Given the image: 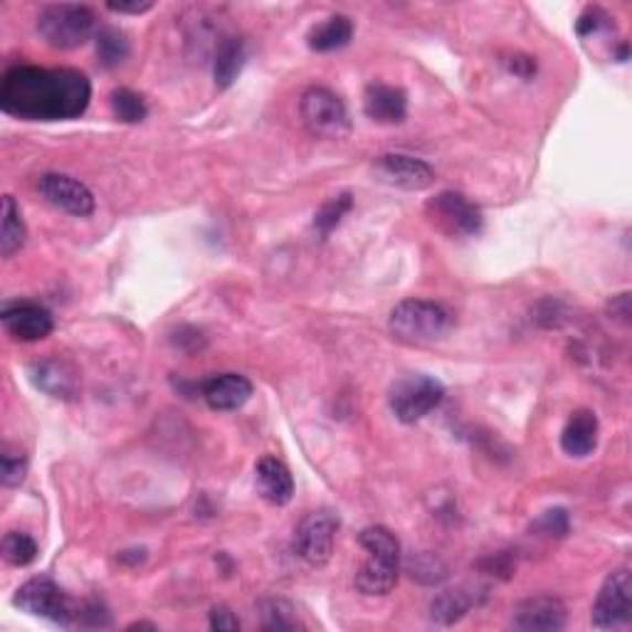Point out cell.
<instances>
[{
    "label": "cell",
    "instance_id": "277c9868",
    "mask_svg": "<svg viewBox=\"0 0 632 632\" xmlns=\"http://www.w3.org/2000/svg\"><path fill=\"white\" fill-rule=\"evenodd\" d=\"M38 33L50 47L77 50L97 33V15L77 3L47 6L38 15Z\"/></svg>",
    "mask_w": 632,
    "mask_h": 632
},
{
    "label": "cell",
    "instance_id": "3957f363",
    "mask_svg": "<svg viewBox=\"0 0 632 632\" xmlns=\"http://www.w3.org/2000/svg\"><path fill=\"white\" fill-rule=\"evenodd\" d=\"M390 334L403 344L430 346L438 344L452 329V317L442 304L428 299H406L390 312Z\"/></svg>",
    "mask_w": 632,
    "mask_h": 632
},
{
    "label": "cell",
    "instance_id": "44dd1931",
    "mask_svg": "<svg viewBox=\"0 0 632 632\" xmlns=\"http://www.w3.org/2000/svg\"><path fill=\"white\" fill-rule=\"evenodd\" d=\"M351 38H354V23L346 15H331L309 30L307 40L314 53H331V50L346 47Z\"/></svg>",
    "mask_w": 632,
    "mask_h": 632
},
{
    "label": "cell",
    "instance_id": "4316f807",
    "mask_svg": "<svg viewBox=\"0 0 632 632\" xmlns=\"http://www.w3.org/2000/svg\"><path fill=\"white\" fill-rule=\"evenodd\" d=\"M3 558L15 568L30 566L38 558L35 538L23 532H8L3 536Z\"/></svg>",
    "mask_w": 632,
    "mask_h": 632
},
{
    "label": "cell",
    "instance_id": "9a60e30c",
    "mask_svg": "<svg viewBox=\"0 0 632 632\" xmlns=\"http://www.w3.org/2000/svg\"><path fill=\"white\" fill-rule=\"evenodd\" d=\"M203 400L213 410H240L247 400L253 398V383L240 373H221V376L208 378L201 386Z\"/></svg>",
    "mask_w": 632,
    "mask_h": 632
},
{
    "label": "cell",
    "instance_id": "cb8c5ba5",
    "mask_svg": "<svg viewBox=\"0 0 632 632\" xmlns=\"http://www.w3.org/2000/svg\"><path fill=\"white\" fill-rule=\"evenodd\" d=\"M97 55L107 69L119 67L129 57V40L119 28L105 25L97 30Z\"/></svg>",
    "mask_w": 632,
    "mask_h": 632
},
{
    "label": "cell",
    "instance_id": "484cf974",
    "mask_svg": "<svg viewBox=\"0 0 632 632\" xmlns=\"http://www.w3.org/2000/svg\"><path fill=\"white\" fill-rule=\"evenodd\" d=\"M109 101H111L114 117L124 124H139L147 119V114H149V107H147V101H143V97L127 87L114 89Z\"/></svg>",
    "mask_w": 632,
    "mask_h": 632
},
{
    "label": "cell",
    "instance_id": "ac0fdd59",
    "mask_svg": "<svg viewBox=\"0 0 632 632\" xmlns=\"http://www.w3.org/2000/svg\"><path fill=\"white\" fill-rule=\"evenodd\" d=\"M255 482L263 500L275 506H285L294 496V480L287 464L277 458H263L255 468Z\"/></svg>",
    "mask_w": 632,
    "mask_h": 632
},
{
    "label": "cell",
    "instance_id": "f1b7e54d",
    "mask_svg": "<svg viewBox=\"0 0 632 632\" xmlns=\"http://www.w3.org/2000/svg\"><path fill=\"white\" fill-rule=\"evenodd\" d=\"M28 474V458L23 450H10L6 448L3 454H0V480H3L6 486H18L23 484Z\"/></svg>",
    "mask_w": 632,
    "mask_h": 632
},
{
    "label": "cell",
    "instance_id": "83f0119b",
    "mask_svg": "<svg viewBox=\"0 0 632 632\" xmlns=\"http://www.w3.org/2000/svg\"><path fill=\"white\" fill-rule=\"evenodd\" d=\"M260 610H263V625L267 630H294L299 625L292 606L285 603V600H265Z\"/></svg>",
    "mask_w": 632,
    "mask_h": 632
},
{
    "label": "cell",
    "instance_id": "7a4b0ae2",
    "mask_svg": "<svg viewBox=\"0 0 632 632\" xmlns=\"http://www.w3.org/2000/svg\"><path fill=\"white\" fill-rule=\"evenodd\" d=\"M358 544L368 551V561L358 568L356 588L364 596H388L398 583L400 544L386 526H368L358 534Z\"/></svg>",
    "mask_w": 632,
    "mask_h": 632
},
{
    "label": "cell",
    "instance_id": "d6a6232c",
    "mask_svg": "<svg viewBox=\"0 0 632 632\" xmlns=\"http://www.w3.org/2000/svg\"><path fill=\"white\" fill-rule=\"evenodd\" d=\"M109 10L114 13H131V15H141L147 13V10L153 8V3H107Z\"/></svg>",
    "mask_w": 632,
    "mask_h": 632
},
{
    "label": "cell",
    "instance_id": "4dcf8cb0",
    "mask_svg": "<svg viewBox=\"0 0 632 632\" xmlns=\"http://www.w3.org/2000/svg\"><path fill=\"white\" fill-rule=\"evenodd\" d=\"M610 28H613V23H610L608 13H603L600 8H586L583 15H580L576 23L580 38H600L603 33H608Z\"/></svg>",
    "mask_w": 632,
    "mask_h": 632
},
{
    "label": "cell",
    "instance_id": "9c48e42d",
    "mask_svg": "<svg viewBox=\"0 0 632 632\" xmlns=\"http://www.w3.org/2000/svg\"><path fill=\"white\" fill-rule=\"evenodd\" d=\"M596 630H623L632 623V576L630 568H618L598 590L590 613Z\"/></svg>",
    "mask_w": 632,
    "mask_h": 632
},
{
    "label": "cell",
    "instance_id": "7c38bea8",
    "mask_svg": "<svg viewBox=\"0 0 632 632\" xmlns=\"http://www.w3.org/2000/svg\"><path fill=\"white\" fill-rule=\"evenodd\" d=\"M38 191L43 193V199L53 203L55 208L75 217H87L95 213V195H92L85 183L72 179V175L43 173L38 181Z\"/></svg>",
    "mask_w": 632,
    "mask_h": 632
},
{
    "label": "cell",
    "instance_id": "d6986e66",
    "mask_svg": "<svg viewBox=\"0 0 632 632\" xmlns=\"http://www.w3.org/2000/svg\"><path fill=\"white\" fill-rule=\"evenodd\" d=\"M598 418L593 410H576L561 432V450L571 458H588L598 448Z\"/></svg>",
    "mask_w": 632,
    "mask_h": 632
},
{
    "label": "cell",
    "instance_id": "8992f818",
    "mask_svg": "<svg viewBox=\"0 0 632 632\" xmlns=\"http://www.w3.org/2000/svg\"><path fill=\"white\" fill-rule=\"evenodd\" d=\"M304 127L319 139H344L351 133L349 109L326 87H309L299 101Z\"/></svg>",
    "mask_w": 632,
    "mask_h": 632
},
{
    "label": "cell",
    "instance_id": "2e32d148",
    "mask_svg": "<svg viewBox=\"0 0 632 632\" xmlns=\"http://www.w3.org/2000/svg\"><path fill=\"white\" fill-rule=\"evenodd\" d=\"M364 111L371 121L376 124H400L408 114V95L406 89L373 82L366 87Z\"/></svg>",
    "mask_w": 632,
    "mask_h": 632
},
{
    "label": "cell",
    "instance_id": "30bf717a",
    "mask_svg": "<svg viewBox=\"0 0 632 632\" xmlns=\"http://www.w3.org/2000/svg\"><path fill=\"white\" fill-rule=\"evenodd\" d=\"M341 526L339 514L329 510H319L307 514L297 526L294 551L309 566H324L334 554L336 532Z\"/></svg>",
    "mask_w": 632,
    "mask_h": 632
},
{
    "label": "cell",
    "instance_id": "5b68a950",
    "mask_svg": "<svg viewBox=\"0 0 632 632\" xmlns=\"http://www.w3.org/2000/svg\"><path fill=\"white\" fill-rule=\"evenodd\" d=\"M15 606L25 613L50 620L60 628L79 623V606L62 590L53 578L38 576L18 588Z\"/></svg>",
    "mask_w": 632,
    "mask_h": 632
},
{
    "label": "cell",
    "instance_id": "d4e9b609",
    "mask_svg": "<svg viewBox=\"0 0 632 632\" xmlns=\"http://www.w3.org/2000/svg\"><path fill=\"white\" fill-rule=\"evenodd\" d=\"M351 208H354V195L351 193L331 195V199L314 213V231L321 237H329L351 213Z\"/></svg>",
    "mask_w": 632,
    "mask_h": 632
},
{
    "label": "cell",
    "instance_id": "1f68e13d",
    "mask_svg": "<svg viewBox=\"0 0 632 632\" xmlns=\"http://www.w3.org/2000/svg\"><path fill=\"white\" fill-rule=\"evenodd\" d=\"M211 628L221 630V632H235V630H240V620L233 615L231 608L215 606L211 610Z\"/></svg>",
    "mask_w": 632,
    "mask_h": 632
},
{
    "label": "cell",
    "instance_id": "52a82bcc",
    "mask_svg": "<svg viewBox=\"0 0 632 632\" xmlns=\"http://www.w3.org/2000/svg\"><path fill=\"white\" fill-rule=\"evenodd\" d=\"M444 398V386L425 373H410L396 381L390 388V410L400 422H418L428 413L440 406Z\"/></svg>",
    "mask_w": 632,
    "mask_h": 632
},
{
    "label": "cell",
    "instance_id": "7402d4cb",
    "mask_svg": "<svg viewBox=\"0 0 632 632\" xmlns=\"http://www.w3.org/2000/svg\"><path fill=\"white\" fill-rule=\"evenodd\" d=\"M28 227L20 213V205L15 203L13 195L3 199V225H0V253L3 257H13L20 247L25 245Z\"/></svg>",
    "mask_w": 632,
    "mask_h": 632
},
{
    "label": "cell",
    "instance_id": "4fadbf2b",
    "mask_svg": "<svg viewBox=\"0 0 632 632\" xmlns=\"http://www.w3.org/2000/svg\"><path fill=\"white\" fill-rule=\"evenodd\" d=\"M0 319H3L8 334L18 341L47 339L55 329L53 314L43 304L25 302V299L23 302H6Z\"/></svg>",
    "mask_w": 632,
    "mask_h": 632
},
{
    "label": "cell",
    "instance_id": "603a6c76",
    "mask_svg": "<svg viewBox=\"0 0 632 632\" xmlns=\"http://www.w3.org/2000/svg\"><path fill=\"white\" fill-rule=\"evenodd\" d=\"M474 606V598L464 588L442 590V593L432 600V620L440 625H452L460 618L468 615V610Z\"/></svg>",
    "mask_w": 632,
    "mask_h": 632
},
{
    "label": "cell",
    "instance_id": "e0dca14e",
    "mask_svg": "<svg viewBox=\"0 0 632 632\" xmlns=\"http://www.w3.org/2000/svg\"><path fill=\"white\" fill-rule=\"evenodd\" d=\"M33 381L40 390H45L47 396L72 400L79 393V373L72 368L67 361L62 358H45L30 368Z\"/></svg>",
    "mask_w": 632,
    "mask_h": 632
},
{
    "label": "cell",
    "instance_id": "5bb4252c",
    "mask_svg": "<svg viewBox=\"0 0 632 632\" xmlns=\"http://www.w3.org/2000/svg\"><path fill=\"white\" fill-rule=\"evenodd\" d=\"M512 625L524 632H556L566 628V606L554 596L526 598L514 608Z\"/></svg>",
    "mask_w": 632,
    "mask_h": 632
},
{
    "label": "cell",
    "instance_id": "8fae6325",
    "mask_svg": "<svg viewBox=\"0 0 632 632\" xmlns=\"http://www.w3.org/2000/svg\"><path fill=\"white\" fill-rule=\"evenodd\" d=\"M373 175L381 183L403 191H425L435 183V171L430 165L408 153H383L373 161Z\"/></svg>",
    "mask_w": 632,
    "mask_h": 632
},
{
    "label": "cell",
    "instance_id": "ba28073f",
    "mask_svg": "<svg viewBox=\"0 0 632 632\" xmlns=\"http://www.w3.org/2000/svg\"><path fill=\"white\" fill-rule=\"evenodd\" d=\"M425 215L450 237H472L482 231L484 215L476 205L458 191H442L425 203Z\"/></svg>",
    "mask_w": 632,
    "mask_h": 632
},
{
    "label": "cell",
    "instance_id": "ffe728a7",
    "mask_svg": "<svg viewBox=\"0 0 632 632\" xmlns=\"http://www.w3.org/2000/svg\"><path fill=\"white\" fill-rule=\"evenodd\" d=\"M245 40L227 35L221 40V45L215 47V57H213V77L217 89H227L240 75L245 67Z\"/></svg>",
    "mask_w": 632,
    "mask_h": 632
},
{
    "label": "cell",
    "instance_id": "f546056e",
    "mask_svg": "<svg viewBox=\"0 0 632 632\" xmlns=\"http://www.w3.org/2000/svg\"><path fill=\"white\" fill-rule=\"evenodd\" d=\"M568 528H571V519H568V512L561 510V506L544 512L534 524V532L548 538H564L568 534Z\"/></svg>",
    "mask_w": 632,
    "mask_h": 632
},
{
    "label": "cell",
    "instance_id": "6da1fadb",
    "mask_svg": "<svg viewBox=\"0 0 632 632\" xmlns=\"http://www.w3.org/2000/svg\"><path fill=\"white\" fill-rule=\"evenodd\" d=\"M92 85L72 67L18 65L0 82V107L28 121H69L87 111Z\"/></svg>",
    "mask_w": 632,
    "mask_h": 632
}]
</instances>
